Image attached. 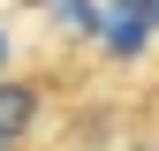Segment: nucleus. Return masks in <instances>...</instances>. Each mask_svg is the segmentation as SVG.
<instances>
[{
	"mask_svg": "<svg viewBox=\"0 0 159 151\" xmlns=\"http://www.w3.org/2000/svg\"><path fill=\"white\" fill-rule=\"evenodd\" d=\"M61 23L68 30H98V15H91V0H61Z\"/></svg>",
	"mask_w": 159,
	"mask_h": 151,
	"instance_id": "f03ea898",
	"label": "nucleus"
},
{
	"mask_svg": "<svg viewBox=\"0 0 159 151\" xmlns=\"http://www.w3.org/2000/svg\"><path fill=\"white\" fill-rule=\"evenodd\" d=\"M0 61H8V38H0Z\"/></svg>",
	"mask_w": 159,
	"mask_h": 151,
	"instance_id": "7ed1b4c3",
	"label": "nucleus"
},
{
	"mask_svg": "<svg viewBox=\"0 0 159 151\" xmlns=\"http://www.w3.org/2000/svg\"><path fill=\"white\" fill-rule=\"evenodd\" d=\"M38 83H23V76H0V136L8 144H23L30 128H38Z\"/></svg>",
	"mask_w": 159,
	"mask_h": 151,
	"instance_id": "f257e3e1",
	"label": "nucleus"
},
{
	"mask_svg": "<svg viewBox=\"0 0 159 151\" xmlns=\"http://www.w3.org/2000/svg\"><path fill=\"white\" fill-rule=\"evenodd\" d=\"M0 151H15V144H8V136H0Z\"/></svg>",
	"mask_w": 159,
	"mask_h": 151,
	"instance_id": "20e7f679",
	"label": "nucleus"
}]
</instances>
